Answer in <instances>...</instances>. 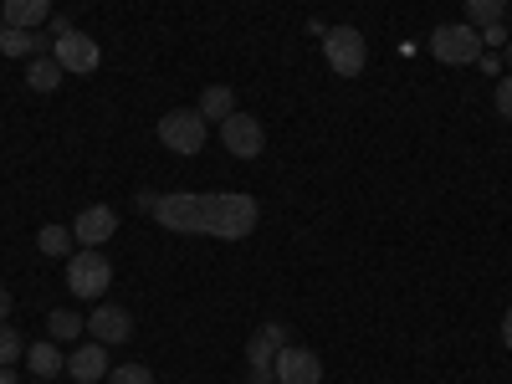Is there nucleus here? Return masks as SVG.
Wrapping results in <instances>:
<instances>
[{
	"mask_svg": "<svg viewBox=\"0 0 512 384\" xmlns=\"http://www.w3.org/2000/svg\"><path fill=\"white\" fill-rule=\"evenodd\" d=\"M36 384H52V379H36Z\"/></svg>",
	"mask_w": 512,
	"mask_h": 384,
	"instance_id": "32",
	"label": "nucleus"
},
{
	"mask_svg": "<svg viewBox=\"0 0 512 384\" xmlns=\"http://www.w3.org/2000/svg\"><path fill=\"white\" fill-rule=\"evenodd\" d=\"M482 47H507V31H502V21L482 31Z\"/></svg>",
	"mask_w": 512,
	"mask_h": 384,
	"instance_id": "24",
	"label": "nucleus"
},
{
	"mask_svg": "<svg viewBox=\"0 0 512 384\" xmlns=\"http://www.w3.org/2000/svg\"><path fill=\"white\" fill-rule=\"evenodd\" d=\"M134 205H139V210H149V216H154V205H159V195H154V190H144V195H134Z\"/></svg>",
	"mask_w": 512,
	"mask_h": 384,
	"instance_id": "26",
	"label": "nucleus"
},
{
	"mask_svg": "<svg viewBox=\"0 0 512 384\" xmlns=\"http://www.w3.org/2000/svg\"><path fill=\"white\" fill-rule=\"evenodd\" d=\"M431 52H436V62H446V67H472L487 47H482V31H477V26L446 21V26L431 31Z\"/></svg>",
	"mask_w": 512,
	"mask_h": 384,
	"instance_id": "2",
	"label": "nucleus"
},
{
	"mask_svg": "<svg viewBox=\"0 0 512 384\" xmlns=\"http://www.w3.org/2000/svg\"><path fill=\"white\" fill-rule=\"evenodd\" d=\"M108 344H98V338H88L82 349H72L67 354V374L77 379V384H98V379H108Z\"/></svg>",
	"mask_w": 512,
	"mask_h": 384,
	"instance_id": "10",
	"label": "nucleus"
},
{
	"mask_svg": "<svg viewBox=\"0 0 512 384\" xmlns=\"http://www.w3.org/2000/svg\"><path fill=\"white\" fill-rule=\"evenodd\" d=\"M205 134H210V123L200 118V108H175V113L159 118V144L169 154H200Z\"/></svg>",
	"mask_w": 512,
	"mask_h": 384,
	"instance_id": "4",
	"label": "nucleus"
},
{
	"mask_svg": "<svg viewBox=\"0 0 512 384\" xmlns=\"http://www.w3.org/2000/svg\"><path fill=\"white\" fill-rule=\"evenodd\" d=\"M502 344H507V349H512V308H507V313H502Z\"/></svg>",
	"mask_w": 512,
	"mask_h": 384,
	"instance_id": "28",
	"label": "nucleus"
},
{
	"mask_svg": "<svg viewBox=\"0 0 512 384\" xmlns=\"http://www.w3.org/2000/svg\"><path fill=\"white\" fill-rule=\"evenodd\" d=\"M0 323H11V287H0Z\"/></svg>",
	"mask_w": 512,
	"mask_h": 384,
	"instance_id": "27",
	"label": "nucleus"
},
{
	"mask_svg": "<svg viewBox=\"0 0 512 384\" xmlns=\"http://www.w3.org/2000/svg\"><path fill=\"white\" fill-rule=\"evenodd\" d=\"M108 282H113V267H108V256L98 246H77L67 256V287L77 297H88V303H93V297L108 292Z\"/></svg>",
	"mask_w": 512,
	"mask_h": 384,
	"instance_id": "3",
	"label": "nucleus"
},
{
	"mask_svg": "<svg viewBox=\"0 0 512 384\" xmlns=\"http://www.w3.org/2000/svg\"><path fill=\"white\" fill-rule=\"evenodd\" d=\"M108 384H154V374L144 364H113L108 369Z\"/></svg>",
	"mask_w": 512,
	"mask_h": 384,
	"instance_id": "22",
	"label": "nucleus"
},
{
	"mask_svg": "<svg viewBox=\"0 0 512 384\" xmlns=\"http://www.w3.org/2000/svg\"><path fill=\"white\" fill-rule=\"evenodd\" d=\"M113 231H118V210H113V205H88V210H82V216L72 221L77 246H103Z\"/></svg>",
	"mask_w": 512,
	"mask_h": 384,
	"instance_id": "11",
	"label": "nucleus"
},
{
	"mask_svg": "<svg viewBox=\"0 0 512 384\" xmlns=\"http://www.w3.org/2000/svg\"><path fill=\"white\" fill-rule=\"evenodd\" d=\"M52 57L62 62V72H77V77H93V72L103 67V47H98L88 31H67V36H57Z\"/></svg>",
	"mask_w": 512,
	"mask_h": 384,
	"instance_id": "6",
	"label": "nucleus"
},
{
	"mask_svg": "<svg viewBox=\"0 0 512 384\" xmlns=\"http://www.w3.org/2000/svg\"><path fill=\"white\" fill-rule=\"evenodd\" d=\"M62 62L57 57H31V67H26V88L31 93H57L62 88Z\"/></svg>",
	"mask_w": 512,
	"mask_h": 384,
	"instance_id": "16",
	"label": "nucleus"
},
{
	"mask_svg": "<svg viewBox=\"0 0 512 384\" xmlns=\"http://www.w3.org/2000/svg\"><path fill=\"white\" fill-rule=\"evenodd\" d=\"M323 57L338 77H359L364 62H369V41L354 31V26H328L323 31Z\"/></svg>",
	"mask_w": 512,
	"mask_h": 384,
	"instance_id": "5",
	"label": "nucleus"
},
{
	"mask_svg": "<svg viewBox=\"0 0 512 384\" xmlns=\"http://www.w3.org/2000/svg\"><path fill=\"white\" fill-rule=\"evenodd\" d=\"M256 216H262V205H256V195H241V190H216V195L175 190V195H159V205H154V221L164 231H175V236H221V241L251 236Z\"/></svg>",
	"mask_w": 512,
	"mask_h": 384,
	"instance_id": "1",
	"label": "nucleus"
},
{
	"mask_svg": "<svg viewBox=\"0 0 512 384\" xmlns=\"http://www.w3.org/2000/svg\"><path fill=\"white\" fill-rule=\"evenodd\" d=\"M507 62H512V41H507Z\"/></svg>",
	"mask_w": 512,
	"mask_h": 384,
	"instance_id": "30",
	"label": "nucleus"
},
{
	"mask_svg": "<svg viewBox=\"0 0 512 384\" xmlns=\"http://www.w3.org/2000/svg\"><path fill=\"white\" fill-rule=\"evenodd\" d=\"M88 333L98 344H123V338H134V318H128L118 303H98L93 318H88Z\"/></svg>",
	"mask_w": 512,
	"mask_h": 384,
	"instance_id": "12",
	"label": "nucleus"
},
{
	"mask_svg": "<svg viewBox=\"0 0 512 384\" xmlns=\"http://www.w3.org/2000/svg\"><path fill=\"white\" fill-rule=\"evenodd\" d=\"M272 374H277V384H323V359L313 349H303V344H287L277 354Z\"/></svg>",
	"mask_w": 512,
	"mask_h": 384,
	"instance_id": "8",
	"label": "nucleus"
},
{
	"mask_svg": "<svg viewBox=\"0 0 512 384\" xmlns=\"http://www.w3.org/2000/svg\"><path fill=\"white\" fill-rule=\"evenodd\" d=\"M26 364H31L36 379H57V374L67 369V354L57 349V338H47V344H31V349H26Z\"/></svg>",
	"mask_w": 512,
	"mask_h": 384,
	"instance_id": "15",
	"label": "nucleus"
},
{
	"mask_svg": "<svg viewBox=\"0 0 512 384\" xmlns=\"http://www.w3.org/2000/svg\"><path fill=\"white\" fill-rule=\"evenodd\" d=\"M0 384H16V369L11 364H0Z\"/></svg>",
	"mask_w": 512,
	"mask_h": 384,
	"instance_id": "29",
	"label": "nucleus"
},
{
	"mask_svg": "<svg viewBox=\"0 0 512 384\" xmlns=\"http://www.w3.org/2000/svg\"><path fill=\"white\" fill-rule=\"evenodd\" d=\"M16 359H26V344L11 323H0V364H16Z\"/></svg>",
	"mask_w": 512,
	"mask_h": 384,
	"instance_id": "21",
	"label": "nucleus"
},
{
	"mask_svg": "<svg viewBox=\"0 0 512 384\" xmlns=\"http://www.w3.org/2000/svg\"><path fill=\"white\" fill-rule=\"evenodd\" d=\"M6 26L16 31H36V26H47L52 21V0H6Z\"/></svg>",
	"mask_w": 512,
	"mask_h": 384,
	"instance_id": "13",
	"label": "nucleus"
},
{
	"mask_svg": "<svg viewBox=\"0 0 512 384\" xmlns=\"http://www.w3.org/2000/svg\"><path fill=\"white\" fill-rule=\"evenodd\" d=\"M47 47H52L47 31H16V26L0 31V52L6 57H47Z\"/></svg>",
	"mask_w": 512,
	"mask_h": 384,
	"instance_id": "14",
	"label": "nucleus"
},
{
	"mask_svg": "<svg viewBox=\"0 0 512 384\" xmlns=\"http://www.w3.org/2000/svg\"><path fill=\"white\" fill-rule=\"evenodd\" d=\"M36 246H41V256H72L77 251V236H72V226H41L36 231Z\"/></svg>",
	"mask_w": 512,
	"mask_h": 384,
	"instance_id": "18",
	"label": "nucleus"
},
{
	"mask_svg": "<svg viewBox=\"0 0 512 384\" xmlns=\"http://www.w3.org/2000/svg\"><path fill=\"white\" fill-rule=\"evenodd\" d=\"M0 31H6V16H0Z\"/></svg>",
	"mask_w": 512,
	"mask_h": 384,
	"instance_id": "31",
	"label": "nucleus"
},
{
	"mask_svg": "<svg viewBox=\"0 0 512 384\" xmlns=\"http://www.w3.org/2000/svg\"><path fill=\"white\" fill-rule=\"evenodd\" d=\"M47 328H52V338H77L82 328H88V318H77V313H67V308H57V313L47 318Z\"/></svg>",
	"mask_w": 512,
	"mask_h": 384,
	"instance_id": "20",
	"label": "nucleus"
},
{
	"mask_svg": "<svg viewBox=\"0 0 512 384\" xmlns=\"http://www.w3.org/2000/svg\"><path fill=\"white\" fill-rule=\"evenodd\" d=\"M292 344V333H287V323H262L251 333V344H246V359H251V369H272L277 364V354Z\"/></svg>",
	"mask_w": 512,
	"mask_h": 384,
	"instance_id": "9",
	"label": "nucleus"
},
{
	"mask_svg": "<svg viewBox=\"0 0 512 384\" xmlns=\"http://www.w3.org/2000/svg\"><path fill=\"white\" fill-rule=\"evenodd\" d=\"M502 16H507V0H466V26H477V31L497 26Z\"/></svg>",
	"mask_w": 512,
	"mask_h": 384,
	"instance_id": "19",
	"label": "nucleus"
},
{
	"mask_svg": "<svg viewBox=\"0 0 512 384\" xmlns=\"http://www.w3.org/2000/svg\"><path fill=\"white\" fill-rule=\"evenodd\" d=\"M497 113L512 123V77H502V82H497Z\"/></svg>",
	"mask_w": 512,
	"mask_h": 384,
	"instance_id": "23",
	"label": "nucleus"
},
{
	"mask_svg": "<svg viewBox=\"0 0 512 384\" xmlns=\"http://www.w3.org/2000/svg\"><path fill=\"white\" fill-rule=\"evenodd\" d=\"M246 384H277V374H272V369H251Z\"/></svg>",
	"mask_w": 512,
	"mask_h": 384,
	"instance_id": "25",
	"label": "nucleus"
},
{
	"mask_svg": "<svg viewBox=\"0 0 512 384\" xmlns=\"http://www.w3.org/2000/svg\"><path fill=\"white\" fill-rule=\"evenodd\" d=\"M221 144H226V154H236V159H256L267 149V128L256 123V113H231L226 123H221Z\"/></svg>",
	"mask_w": 512,
	"mask_h": 384,
	"instance_id": "7",
	"label": "nucleus"
},
{
	"mask_svg": "<svg viewBox=\"0 0 512 384\" xmlns=\"http://www.w3.org/2000/svg\"><path fill=\"white\" fill-rule=\"evenodd\" d=\"M231 113H236V93L221 88V82H210V88L200 93V118L205 123H226Z\"/></svg>",
	"mask_w": 512,
	"mask_h": 384,
	"instance_id": "17",
	"label": "nucleus"
}]
</instances>
